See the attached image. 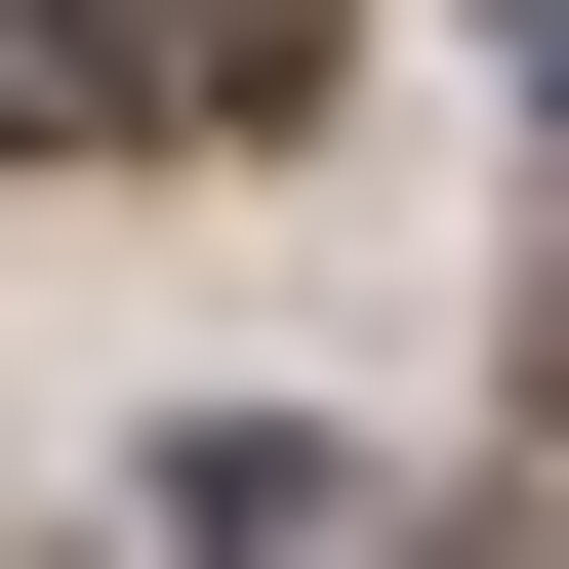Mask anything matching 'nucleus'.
I'll list each match as a JSON object with an SVG mask.
<instances>
[{"label": "nucleus", "instance_id": "f03ea898", "mask_svg": "<svg viewBox=\"0 0 569 569\" xmlns=\"http://www.w3.org/2000/svg\"><path fill=\"white\" fill-rule=\"evenodd\" d=\"M163 569H407L367 448H163Z\"/></svg>", "mask_w": 569, "mask_h": 569}, {"label": "nucleus", "instance_id": "f257e3e1", "mask_svg": "<svg viewBox=\"0 0 569 569\" xmlns=\"http://www.w3.org/2000/svg\"><path fill=\"white\" fill-rule=\"evenodd\" d=\"M326 0H0V163H163V122H244Z\"/></svg>", "mask_w": 569, "mask_h": 569}, {"label": "nucleus", "instance_id": "7ed1b4c3", "mask_svg": "<svg viewBox=\"0 0 569 569\" xmlns=\"http://www.w3.org/2000/svg\"><path fill=\"white\" fill-rule=\"evenodd\" d=\"M529 122H569V0H529Z\"/></svg>", "mask_w": 569, "mask_h": 569}]
</instances>
